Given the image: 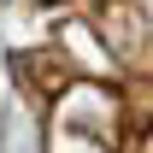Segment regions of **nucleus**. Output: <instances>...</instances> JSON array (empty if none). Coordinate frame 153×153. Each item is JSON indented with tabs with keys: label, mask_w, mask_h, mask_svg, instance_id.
Returning a JSON list of instances; mask_svg holds the SVG:
<instances>
[{
	"label": "nucleus",
	"mask_w": 153,
	"mask_h": 153,
	"mask_svg": "<svg viewBox=\"0 0 153 153\" xmlns=\"http://www.w3.org/2000/svg\"><path fill=\"white\" fill-rule=\"evenodd\" d=\"M100 36H106V47H112L118 59H141V53H147V18H141V6H130V0H106Z\"/></svg>",
	"instance_id": "nucleus-1"
},
{
	"label": "nucleus",
	"mask_w": 153,
	"mask_h": 153,
	"mask_svg": "<svg viewBox=\"0 0 153 153\" xmlns=\"http://www.w3.org/2000/svg\"><path fill=\"white\" fill-rule=\"evenodd\" d=\"M24 71H36L41 88H71V65L53 59V53H30V59H24Z\"/></svg>",
	"instance_id": "nucleus-2"
}]
</instances>
